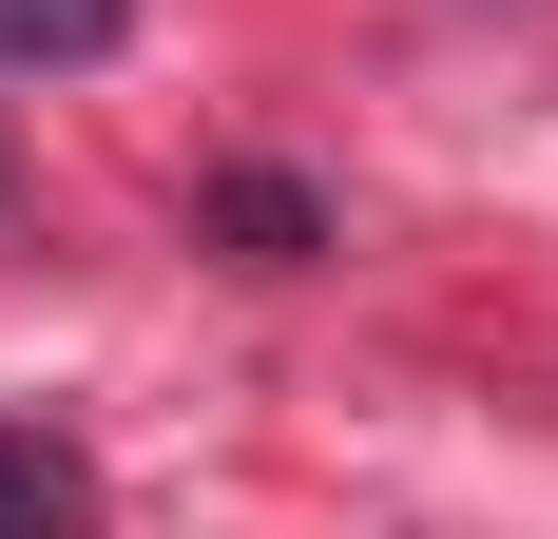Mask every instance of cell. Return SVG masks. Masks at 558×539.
I'll return each mask as SVG.
<instances>
[{"label":"cell","instance_id":"6da1fadb","mask_svg":"<svg viewBox=\"0 0 558 539\" xmlns=\"http://www.w3.org/2000/svg\"><path fill=\"white\" fill-rule=\"evenodd\" d=\"M97 501H77V463H58L39 424H0V539H77Z\"/></svg>","mask_w":558,"mask_h":539},{"label":"cell","instance_id":"7a4b0ae2","mask_svg":"<svg viewBox=\"0 0 558 539\" xmlns=\"http://www.w3.org/2000/svg\"><path fill=\"white\" fill-rule=\"evenodd\" d=\"M135 0H0V58H116Z\"/></svg>","mask_w":558,"mask_h":539},{"label":"cell","instance_id":"3957f363","mask_svg":"<svg viewBox=\"0 0 558 539\" xmlns=\"http://www.w3.org/2000/svg\"><path fill=\"white\" fill-rule=\"evenodd\" d=\"M213 213H231V231H251V251H270V270H289V251H308V193H289V173H231Z\"/></svg>","mask_w":558,"mask_h":539}]
</instances>
